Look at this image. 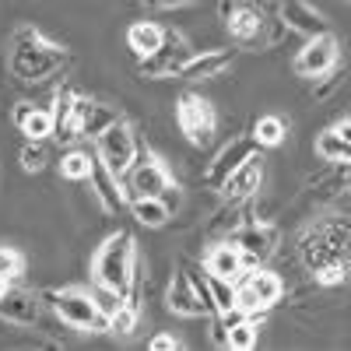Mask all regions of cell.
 <instances>
[{
    "label": "cell",
    "mask_w": 351,
    "mask_h": 351,
    "mask_svg": "<svg viewBox=\"0 0 351 351\" xmlns=\"http://www.w3.org/2000/svg\"><path fill=\"white\" fill-rule=\"evenodd\" d=\"M316 155L330 165H351V141H341L330 127L316 134Z\"/></svg>",
    "instance_id": "28"
},
{
    "label": "cell",
    "mask_w": 351,
    "mask_h": 351,
    "mask_svg": "<svg viewBox=\"0 0 351 351\" xmlns=\"http://www.w3.org/2000/svg\"><path fill=\"white\" fill-rule=\"evenodd\" d=\"M74 102H77V92L71 84L64 88H56L53 92V137L60 141V144H74L77 134H74Z\"/></svg>",
    "instance_id": "25"
},
{
    "label": "cell",
    "mask_w": 351,
    "mask_h": 351,
    "mask_svg": "<svg viewBox=\"0 0 351 351\" xmlns=\"http://www.w3.org/2000/svg\"><path fill=\"white\" fill-rule=\"evenodd\" d=\"M253 155H260V144L253 141V134L232 137L225 148H218V155L208 162V169H204V186H208V190H221V183Z\"/></svg>",
    "instance_id": "12"
},
{
    "label": "cell",
    "mask_w": 351,
    "mask_h": 351,
    "mask_svg": "<svg viewBox=\"0 0 351 351\" xmlns=\"http://www.w3.org/2000/svg\"><path fill=\"white\" fill-rule=\"evenodd\" d=\"M148 348H152V351H180L183 341L176 337V334H155V337L148 341Z\"/></svg>",
    "instance_id": "34"
},
{
    "label": "cell",
    "mask_w": 351,
    "mask_h": 351,
    "mask_svg": "<svg viewBox=\"0 0 351 351\" xmlns=\"http://www.w3.org/2000/svg\"><path fill=\"white\" fill-rule=\"evenodd\" d=\"M348 4H351V0H348Z\"/></svg>",
    "instance_id": "38"
},
{
    "label": "cell",
    "mask_w": 351,
    "mask_h": 351,
    "mask_svg": "<svg viewBox=\"0 0 351 351\" xmlns=\"http://www.w3.org/2000/svg\"><path fill=\"white\" fill-rule=\"evenodd\" d=\"M123 190H127V200H134V197H165L169 190H180V186H176L172 172L158 152L141 148L137 162L123 176Z\"/></svg>",
    "instance_id": "8"
},
{
    "label": "cell",
    "mask_w": 351,
    "mask_h": 351,
    "mask_svg": "<svg viewBox=\"0 0 351 351\" xmlns=\"http://www.w3.org/2000/svg\"><path fill=\"white\" fill-rule=\"evenodd\" d=\"M165 309L176 313V316H183V319H200V316L211 319V316H215V313L208 309V302L197 295V288H193V281L186 278L183 267L172 274V281H169V288H165Z\"/></svg>",
    "instance_id": "17"
},
{
    "label": "cell",
    "mask_w": 351,
    "mask_h": 351,
    "mask_svg": "<svg viewBox=\"0 0 351 351\" xmlns=\"http://www.w3.org/2000/svg\"><path fill=\"white\" fill-rule=\"evenodd\" d=\"M260 186H263V158L253 155V158H246L236 172L228 176L218 193H221L225 200H250V197L260 193Z\"/></svg>",
    "instance_id": "21"
},
{
    "label": "cell",
    "mask_w": 351,
    "mask_h": 351,
    "mask_svg": "<svg viewBox=\"0 0 351 351\" xmlns=\"http://www.w3.org/2000/svg\"><path fill=\"white\" fill-rule=\"evenodd\" d=\"M341 81H344V67H334L330 74L316 77V84H313V99H327V95H334L337 88H341Z\"/></svg>",
    "instance_id": "33"
},
{
    "label": "cell",
    "mask_w": 351,
    "mask_h": 351,
    "mask_svg": "<svg viewBox=\"0 0 351 351\" xmlns=\"http://www.w3.org/2000/svg\"><path fill=\"white\" fill-rule=\"evenodd\" d=\"M137 263H141V253H137L134 232L120 228V232H112V236H106L102 246L95 250V256H92V281L109 285V288H116V291L127 295V288H130V281L137 274Z\"/></svg>",
    "instance_id": "4"
},
{
    "label": "cell",
    "mask_w": 351,
    "mask_h": 351,
    "mask_svg": "<svg viewBox=\"0 0 351 351\" xmlns=\"http://www.w3.org/2000/svg\"><path fill=\"white\" fill-rule=\"evenodd\" d=\"M334 67H341V39L334 32H319V36H309L302 43V49L295 53V60H291V71L306 81H316L330 74Z\"/></svg>",
    "instance_id": "10"
},
{
    "label": "cell",
    "mask_w": 351,
    "mask_h": 351,
    "mask_svg": "<svg viewBox=\"0 0 351 351\" xmlns=\"http://www.w3.org/2000/svg\"><path fill=\"white\" fill-rule=\"evenodd\" d=\"M11 285H14L11 278H4V274H0V299H4V295H8V288H11Z\"/></svg>",
    "instance_id": "37"
},
{
    "label": "cell",
    "mask_w": 351,
    "mask_h": 351,
    "mask_svg": "<svg viewBox=\"0 0 351 351\" xmlns=\"http://www.w3.org/2000/svg\"><path fill=\"white\" fill-rule=\"evenodd\" d=\"M21 169L25 172H43L46 162H49V148H46V141H25V148H21Z\"/></svg>",
    "instance_id": "32"
},
{
    "label": "cell",
    "mask_w": 351,
    "mask_h": 351,
    "mask_svg": "<svg viewBox=\"0 0 351 351\" xmlns=\"http://www.w3.org/2000/svg\"><path fill=\"white\" fill-rule=\"evenodd\" d=\"M285 299V281L267 271V267H246L236 278V309L250 313V316H263L267 309H274Z\"/></svg>",
    "instance_id": "6"
},
{
    "label": "cell",
    "mask_w": 351,
    "mask_h": 351,
    "mask_svg": "<svg viewBox=\"0 0 351 351\" xmlns=\"http://www.w3.org/2000/svg\"><path fill=\"white\" fill-rule=\"evenodd\" d=\"M236 53L239 49H228V46H215V49H193L183 67L176 71V81H183V84H197V81H211V77H221L232 60H236Z\"/></svg>",
    "instance_id": "13"
},
{
    "label": "cell",
    "mask_w": 351,
    "mask_h": 351,
    "mask_svg": "<svg viewBox=\"0 0 351 351\" xmlns=\"http://www.w3.org/2000/svg\"><path fill=\"white\" fill-rule=\"evenodd\" d=\"M144 278H148V267H144V260H141V263H137V274H134V281H130V288H127V295H123L120 313L109 319V334L130 337V334L137 330L141 316H144Z\"/></svg>",
    "instance_id": "18"
},
{
    "label": "cell",
    "mask_w": 351,
    "mask_h": 351,
    "mask_svg": "<svg viewBox=\"0 0 351 351\" xmlns=\"http://www.w3.org/2000/svg\"><path fill=\"white\" fill-rule=\"evenodd\" d=\"M204 267H208V274H215V278H225V281H236L250 263H246V256L239 253V246L236 243H228V239H218L208 253H204Z\"/></svg>",
    "instance_id": "23"
},
{
    "label": "cell",
    "mask_w": 351,
    "mask_h": 351,
    "mask_svg": "<svg viewBox=\"0 0 351 351\" xmlns=\"http://www.w3.org/2000/svg\"><path fill=\"white\" fill-rule=\"evenodd\" d=\"M43 299L64 327H71L77 334H109V316L95 306L88 288H81V285L49 288V291H43Z\"/></svg>",
    "instance_id": "5"
},
{
    "label": "cell",
    "mask_w": 351,
    "mask_h": 351,
    "mask_svg": "<svg viewBox=\"0 0 351 351\" xmlns=\"http://www.w3.org/2000/svg\"><path fill=\"white\" fill-rule=\"evenodd\" d=\"M225 239H228V243H236L239 253L246 256V263H250V267H256V263H267V260L278 253L281 232H278V225H271V221L250 218V221H243V225L232 228Z\"/></svg>",
    "instance_id": "11"
},
{
    "label": "cell",
    "mask_w": 351,
    "mask_h": 351,
    "mask_svg": "<svg viewBox=\"0 0 351 351\" xmlns=\"http://www.w3.org/2000/svg\"><path fill=\"white\" fill-rule=\"evenodd\" d=\"M92 158H95V148L92 152H84V148H71L64 152L60 158V176L71 183H84L88 176H92Z\"/></svg>",
    "instance_id": "29"
},
{
    "label": "cell",
    "mask_w": 351,
    "mask_h": 351,
    "mask_svg": "<svg viewBox=\"0 0 351 351\" xmlns=\"http://www.w3.org/2000/svg\"><path fill=\"white\" fill-rule=\"evenodd\" d=\"M11 123L25 141H49L53 137V109L36 102H18L11 109Z\"/></svg>",
    "instance_id": "20"
},
{
    "label": "cell",
    "mask_w": 351,
    "mask_h": 351,
    "mask_svg": "<svg viewBox=\"0 0 351 351\" xmlns=\"http://www.w3.org/2000/svg\"><path fill=\"white\" fill-rule=\"evenodd\" d=\"M250 134L260 144V152L263 148H278V144H285V137H288V123H285V116H278V112H263V116H256V123H253Z\"/></svg>",
    "instance_id": "27"
},
{
    "label": "cell",
    "mask_w": 351,
    "mask_h": 351,
    "mask_svg": "<svg viewBox=\"0 0 351 351\" xmlns=\"http://www.w3.org/2000/svg\"><path fill=\"white\" fill-rule=\"evenodd\" d=\"M281 21L288 25V32H299V36H319V32H330L327 18L319 14L309 0H281Z\"/></svg>",
    "instance_id": "22"
},
{
    "label": "cell",
    "mask_w": 351,
    "mask_h": 351,
    "mask_svg": "<svg viewBox=\"0 0 351 351\" xmlns=\"http://www.w3.org/2000/svg\"><path fill=\"white\" fill-rule=\"evenodd\" d=\"M330 130H334L341 141H351V116H341L337 123H330Z\"/></svg>",
    "instance_id": "35"
},
{
    "label": "cell",
    "mask_w": 351,
    "mask_h": 351,
    "mask_svg": "<svg viewBox=\"0 0 351 351\" xmlns=\"http://www.w3.org/2000/svg\"><path fill=\"white\" fill-rule=\"evenodd\" d=\"M165 36H169V28L158 25V21H148V18H144V21H134V25L127 28V49L137 56V60H148L152 53L162 49Z\"/></svg>",
    "instance_id": "24"
},
{
    "label": "cell",
    "mask_w": 351,
    "mask_h": 351,
    "mask_svg": "<svg viewBox=\"0 0 351 351\" xmlns=\"http://www.w3.org/2000/svg\"><path fill=\"white\" fill-rule=\"evenodd\" d=\"M176 127L193 144V148H208L218 134V109L211 99L200 92H183L176 99Z\"/></svg>",
    "instance_id": "7"
},
{
    "label": "cell",
    "mask_w": 351,
    "mask_h": 351,
    "mask_svg": "<svg viewBox=\"0 0 351 351\" xmlns=\"http://www.w3.org/2000/svg\"><path fill=\"white\" fill-rule=\"evenodd\" d=\"M74 60V53L64 43H53L36 25H18L8 49V71L21 84H43L56 74H64Z\"/></svg>",
    "instance_id": "3"
},
{
    "label": "cell",
    "mask_w": 351,
    "mask_h": 351,
    "mask_svg": "<svg viewBox=\"0 0 351 351\" xmlns=\"http://www.w3.org/2000/svg\"><path fill=\"white\" fill-rule=\"evenodd\" d=\"M92 299H95V306L112 319L116 313H120V306H123V291H116V288H109V285H99V281H92Z\"/></svg>",
    "instance_id": "31"
},
{
    "label": "cell",
    "mask_w": 351,
    "mask_h": 351,
    "mask_svg": "<svg viewBox=\"0 0 351 351\" xmlns=\"http://www.w3.org/2000/svg\"><path fill=\"white\" fill-rule=\"evenodd\" d=\"M221 21L232 36L236 49H274L285 36L288 25L281 21V0H221Z\"/></svg>",
    "instance_id": "2"
},
{
    "label": "cell",
    "mask_w": 351,
    "mask_h": 351,
    "mask_svg": "<svg viewBox=\"0 0 351 351\" xmlns=\"http://www.w3.org/2000/svg\"><path fill=\"white\" fill-rule=\"evenodd\" d=\"M88 183H92V193L95 200L109 215H120L127 208V190H123V176H116L99 155L92 158V176H88Z\"/></svg>",
    "instance_id": "19"
},
{
    "label": "cell",
    "mask_w": 351,
    "mask_h": 351,
    "mask_svg": "<svg viewBox=\"0 0 351 351\" xmlns=\"http://www.w3.org/2000/svg\"><path fill=\"white\" fill-rule=\"evenodd\" d=\"M295 256L319 288L351 285V215H316L295 232Z\"/></svg>",
    "instance_id": "1"
},
{
    "label": "cell",
    "mask_w": 351,
    "mask_h": 351,
    "mask_svg": "<svg viewBox=\"0 0 351 351\" xmlns=\"http://www.w3.org/2000/svg\"><path fill=\"white\" fill-rule=\"evenodd\" d=\"M25 267H28V260L18 246H8V243H0V274L11 278V281H21L25 278Z\"/></svg>",
    "instance_id": "30"
},
{
    "label": "cell",
    "mask_w": 351,
    "mask_h": 351,
    "mask_svg": "<svg viewBox=\"0 0 351 351\" xmlns=\"http://www.w3.org/2000/svg\"><path fill=\"white\" fill-rule=\"evenodd\" d=\"M43 306L46 299L39 295V291L32 288H21L18 281L8 288V295L0 299V319L11 327H36L39 316H43Z\"/></svg>",
    "instance_id": "15"
},
{
    "label": "cell",
    "mask_w": 351,
    "mask_h": 351,
    "mask_svg": "<svg viewBox=\"0 0 351 351\" xmlns=\"http://www.w3.org/2000/svg\"><path fill=\"white\" fill-rule=\"evenodd\" d=\"M190 4H197V0H158L162 11H180V8H190Z\"/></svg>",
    "instance_id": "36"
},
{
    "label": "cell",
    "mask_w": 351,
    "mask_h": 351,
    "mask_svg": "<svg viewBox=\"0 0 351 351\" xmlns=\"http://www.w3.org/2000/svg\"><path fill=\"white\" fill-rule=\"evenodd\" d=\"M127 211L134 215L137 225H148V228H165L172 218V204L165 197H134L127 200Z\"/></svg>",
    "instance_id": "26"
},
{
    "label": "cell",
    "mask_w": 351,
    "mask_h": 351,
    "mask_svg": "<svg viewBox=\"0 0 351 351\" xmlns=\"http://www.w3.org/2000/svg\"><path fill=\"white\" fill-rule=\"evenodd\" d=\"M120 109L102 102V99H92V95H77L74 102V134L77 141H95L102 130H109L116 120H120Z\"/></svg>",
    "instance_id": "14"
},
{
    "label": "cell",
    "mask_w": 351,
    "mask_h": 351,
    "mask_svg": "<svg viewBox=\"0 0 351 351\" xmlns=\"http://www.w3.org/2000/svg\"><path fill=\"white\" fill-rule=\"evenodd\" d=\"M92 148H95V155L116 172V176H127V169L137 162V155H141V141H137V130L123 120H116L109 130H102L95 141H92Z\"/></svg>",
    "instance_id": "9"
},
{
    "label": "cell",
    "mask_w": 351,
    "mask_h": 351,
    "mask_svg": "<svg viewBox=\"0 0 351 351\" xmlns=\"http://www.w3.org/2000/svg\"><path fill=\"white\" fill-rule=\"evenodd\" d=\"M190 53H193V49H190L186 36L176 32V28H169L162 49L152 53L148 60H141V74H144V77H158V81H162V77H176V71L183 67V60H186Z\"/></svg>",
    "instance_id": "16"
}]
</instances>
